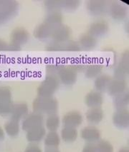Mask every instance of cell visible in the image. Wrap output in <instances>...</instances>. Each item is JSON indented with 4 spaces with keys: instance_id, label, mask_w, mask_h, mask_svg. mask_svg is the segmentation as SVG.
<instances>
[{
    "instance_id": "6da1fadb",
    "label": "cell",
    "mask_w": 129,
    "mask_h": 152,
    "mask_svg": "<svg viewBox=\"0 0 129 152\" xmlns=\"http://www.w3.org/2000/svg\"><path fill=\"white\" fill-rule=\"evenodd\" d=\"M57 101L52 96H40L34 102V109L40 113L52 115L57 111Z\"/></svg>"
},
{
    "instance_id": "7a4b0ae2",
    "label": "cell",
    "mask_w": 129,
    "mask_h": 152,
    "mask_svg": "<svg viewBox=\"0 0 129 152\" xmlns=\"http://www.w3.org/2000/svg\"><path fill=\"white\" fill-rule=\"evenodd\" d=\"M59 86L60 81L56 76L47 75L39 86L38 93L42 97L52 96Z\"/></svg>"
},
{
    "instance_id": "3957f363",
    "label": "cell",
    "mask_w": 129,
    "mask_h": 152,
    "mask_svg": "<svg viewBox=\"0 0 129 152\" xmlns=\"http://www.w3.org/2000/svg\"><path fill=\"white\" fill-rule=\"evenodd\" d=\"M108 2L103 0H91L86 4L88 13L93 17H102L108 12Z\"/></svg>"
},
{
    "instance_id": "277c9868",
    "label": "cell",
    "mask_w": 129,
    "mask_h": 152,
    "mask_svg": "<svg viewBox=\"0 0 129 152\" xmlns=\"http://www.w3.org/2000/svg\"><path fill=\"white\" fill-rule=\"evenodd\" d=\"M109 31V26L103 20H98L93 22L88 29V34L97 38H102L107 34Z\"/></svg>"
},
{
    "instance_id": "5b68a950",
    "label": "cell",
    "mask_w": 129,
    "mask_h": 152,
    "mask_svg": "<svg viewBox=\"0 0 129 152\" xmlns=\"http://www.w3.org/2000/svg\"><path fill=\"white\" fill-rule=\"evenodd\" d=\"M60 82L65 86H72L76 82L77 79V72L71 66L63 67L57 74Z\"/></svg>"
},
{
    "instance_id": "8992f818",
    "label": "cell",
    "mask_w": 129,
    "mask_h": 152,
    "mask_svg": "<svg viewBox=\"0 0 129 152\" xmlns=\"http://www.w3.org/2000/svg\"><path fill=\"white\" fill-rule=\"evenodd\" d=\"M108 12L111 18L116 22L123 21L127 16V10L124 5L118 2H113L108 7Z\"/></svg>"
},
{
    "instance_id": "52a82bcc",
    "label": "cell",
    "mask_w": 129,
    "mask_h": 152,
    "mask_svg": "<svg viewBox=\"0 0 129 152\" xmlns=\"http://www.w3.org/2000/svg\"><path fill=\"white\" fill-rule=\"evenodd\" d=\"M71 36L70 28L66 25H62L55 28L52 32V38L53 41L59 43H65L68 42Z\"/></svg>"
},
{
    "instance_id": "ba28073f",
    "label": "cell",
    "mask_w": 129,
    "mask_h": 152,
    "mask_svg": "<svg viewBox=\"0 0 129 152\" xmlns=\"http://www.w3.org/2000/svg\"><path fill=\"white\" fill-rule=\"evenodd\" d=\"M126 87L127 84L125 80L115 78L114 79H111L107 91L111 96H116L120 94L125 92Z\"/></svg>"
},
{
    "instance_id": "9c48e42d",
    "label": "cell",
    "mask_w": 129,
    "mask_h": 152,
    "mask_svg": "<svg viewBox=\"0 0 129 152\" xmlns=\"http://www.w3.org/2000/svg\"><path fill=\"white\" fill-rule=\"evenodd\" d=\"M128 75V56H123L120 62L116 65L114 69L115 78L123 79Z\"/></svg>"
},
{
    "instance_id": "30bf717a",
    "label": "cell",
    "mask_w": 129,
    "mask_h": 152,
    "mask_svg": "<svg viewBox=\"0 0 129 152\" xmlns=\"http://www.w3.org/2000/svg\"><path fill=\"white\" fill-rule=\"evenodd\" d=\"M82 115L77 111H70L64 116L63 122L65 127L75 128L78 126L82 123Z\"/></svg>"
},
{
    "instance_id": "8fae6325",
    "label": "cell",
    "mask_w": 129,
    "mask_h": 152,
    "mask_svg": "<svg viewBox=\"0 0 129 152\" xmlns=\"http://www.w3.org/2000/svg\"><path fill=\"white\" fill-rule=\"evenodd\" d=\"M16 5L10 1H1L0 2V23L4 22L15 14Z\"/></svg>"
},
{
    "instance_id": "7c38bea8",
    "label": "cell",
    "mask_w": 129,
    "mask_h": 152,
    "mask_svg": "<svg viewBox=\"0 0 129 152\" xmlns=\"http://www.w3.org/2000/svg\"><path fill=\"white\" fill-rule=\"evenodd\" d=\"M86 105L92 108H100L103 102V96L102 93L97 91H91L86 95Z\"/></svg>"
},
{
    "instance_id": "4fadbf2b",
    "label": "cell",
    "mask_w": 129,
    "mask_h": 152,
    "mask_svg": "<svg viewBox=\"0 0 129 152\" xmlns=\"http://www.w3.org/2000/svg\"><path fill=\"white\" fill-rule=\"evenodd\" d=\"M114 123L120 129H125L128 126V112L126 109H118L114 115Z\"/></svg>"
},
{
    "instance_id": "5bb4252c",
    "label": "cell",
    "mask_w": 129,
    "mask_h": 152,
    "mask_svg": "<svg viewBox=\"0 0 129 152\" xmlns=\"http://www.w3.org/2000/svg\"><path fill=\"white\" fill-rule=\"evenodd\" d=\"M53 29V28L51 27L48 24L44 22L42 24H40L35 29L34 31V35L37 39L42 40V41H44V40H47L50 38V37H52Z\"/></svg>"
},
{
    "instance_id": "9a60e30c",
    "label": "cell",
    "mask_w": 129,
    "mask_h": 152,
    "mask_svg": "<svg viewBox=\"0 0 129 152\" xmlns=\"http://www.w3.org/2000/svg\"><path fill=\"white\" fill-rule=\"evenodd\" d=\"M81 137L84 140L89 143L98 141L100 137V132L94 126H88L84 128L81 132Z\"/></svg>"
},
{
    "instance_id": "2e32d148",
    "label": "cell",
    "mask_w": 129,
    "mask_h": 152,
    "mask_svg": "<svg viewBox=\"0 0 129 152\" xmlns=\"http://www.w3.org/2000/svg\"><path fill=\"white\" fill-rule=\"evenodd\" d=\"M97 44H98L97 39L91 36L88 33L81 35L79 39V45L80 46L81 49L86 51L93 49L97 46Z\"/></svg>"
},
{
    "instance_id": "e0dca14e",
    "label": "cell",
    "mask_w": 129,
    "mask_h": 152,
    "mask_svg": "<svg viewBox=\"0 0 129 152\" xmlns=\"http://www.w3.org/2000/svg\"><path fill=\"white\" fill-rule=\"evenodd\" d=\"M63 17L60 12H49L45 17V23L53 29L63 24Z\"/></svg>"
},
{
    "instance_id": "ac0fdd59",
    "label": "cell",
    "mask_w": 129,
    "mask_h": 152,
    "mask_svg": "<svg viewBox=\"0 0 129 152\" xmlns=\"http://www.w3.org/2000/svg\"><path fill=\"white\" fill-rule=\"evenodd\" d=\"M111 81V78L105 74H101L96 77L94 82L95 89L98 92L102 93L107 91L109 84Z\"/></svg>"
},
{
    "instance_id": "d6986e66",
    "label": "cell",
    "mask_w": 129,
    "mask_h": 152,
    "mask_svg": "<svg viewBox=\"0 0 129 152\" xmlns=\"http://www.w3.org/2000/svg\"><path fill=\"white\" fill-rule=\"evenodd\" d=\"M86 118L90 123L96 124L102 121L103 118V111L100 108H92L86 114Z\"/></svg>"
},
{
    "instance_id": "ffe728a7",
    "label": "cell",
    "mask_w": 129,
    "mask_h": 152,
    "mask_svg": "<svg viewBox=\"0 0 129 152\" xmlns=\"http://www.w3.org/2000/svg\"><path fill=\"white\" fill-rule=\"evenodd\" d=\"M60 142V139L55 132H50L46 135L45 144L47 148H57Z\"/></svg>"
},
{
    "instance_id": "44dd1931",
    "label": "cell",
    "mask_w": 129,
    "mask_h": 152,
    "mask_svg": "<svg viewBox=\"0 0 129 152\" xmlns=\"http://www.w3.org/2000/svg\"><path fill=\"white\" fill-rule=\"evenodd\" d=\"M61 136L65 142H72L77 139V132L75 128L65 127L61 132Z\"/></svg>"
},
{
    "instance_id": "7402d4cb",
    "label": "cell",
    "mask_w": 129,
    "mask_h": 152,
    "mask_svg": "<svg viewBox=\"0 0 129 152\" xmlns=\"http://www.w3.org/2000/svg\"><path fill=\"white\" fill-rule=\"evenodd\" d=\"M85 69V76L88 79H93L96 78L100 74H101L102 66L100 64H91Z\"/></svg>"
},
{
    "instance_id": "603a6c76",
    "label": "cell",
    "mask_w": 129,
    "mask_h": 152,
    "mask_svg": "<svg viewBox=\"0 0 129 152\" xmlns=\"http://www.w3.org/2000/svg\"><path fill=\"white\" fill-rule=\"evenodd\" d=\"M114 104L118 109H124L128 104V93L125 91L114 96Z\"/></svg>"
},
{
    "instance_id": "cb8c5ba5",
    "label": "cell",
    "mask_w": 129,
    "mask_h": 152,
    "mask_svg": "<svg viewBox=\"0 0 129 152\" xmlns=\"http://www.w3.org/2000/svg\"><path fill=\"white\" fill-rule=\"evenodd\" d=\"M12 38L15 43L17 45L24 44L27 42L29 39V34L24 29H16L12 34Z\"/></svg>"
},
{
    "instance_id": "d4e9b609",
    "label": "cell",
    "mask_w": 129,
    "mask_h": 152,
    "mask_svg": "<svg viewBox=\"0 0 129 152\" xmlns=\"http://www.w3.org/2000/svg\"><path fill=\"white\" fill-rule=\"evenodd\" d=\"M80 4V2L77 0H63L60 1L61 10L66 12L75 11Z\"/></svg>"
},
{
    "instance_id": "484cf974",
    "label": "cell",
    "mask_w": 129,
    "mask_h": 152,
    "mask_svg": "<svg viewBox=\"0 0 129 152\" xmlns=\"http://www.w3.org/2000/svg\"><path fill=\"white\" fill-rule=\"evenodd\" d=\"M45 135V129L42 126H38L32 129L30 134L28 136V139L31 141H40Z\"/></svg>"
},
{
    "instance_id": "4316f807",
    "label": "cell",
    "mask_w": 129,
    "mask_h": 152,
    "mask_svg": "<svg viewBox=\"0 0 129 152\" xmlns=\"http://www.w3.org/2000/svg\"><path fill=\"white\" fill-rule=\"evenodd\" d=\"M43 122V117L40 114H33L30 117L28 118L27 121H26V127L27 128L35 129L36 127L41 126V124Z\"/></svg>"
},
{
    "instance_id": "83f0119b",
    "label": "cell",
    "mask_w": 129,
    "mask_h": 152,
    "mask_svg": "<svg viewBox=\"0 0 129 152\" xmlns=\"http://www.w3.org/2000/svg\"><path fill=\"white\" fill-rule=\"evenodd\" d=\"M60 125V119L55 114H52L46 121V126L50 132H55L58 129Z\"/></svg>"
},
{
    "instance_id": "f1b7e54d",
    "label": "cell",
    "mask_w": 129,
    "mask_h": 152,
    "mask_svg": "<svg viewBox=\"0 0 129 152\" xmlns=\"http://www.w3.org/2000/svg\"><path fill=\"white\" fill-rule=\"evenodd\" d=\"M46 10L49 12H60V1L59 0H49L45 2Z\"/></svg>"
},
{
    "instance_id": "f546056e",
    "label": "cell",
    "mask_w": 129,
    "mask_h": 152,
    "mask_svg": "<svg viewBox=\"0 0 129 152\" xmlns=\"http://www.w3.org/2000/svg\"><path fill=\"white\" fill-rule=\"evenodd\" d=\"M97 152H114V148L108 141H100L95 146Z\"/></svg>"
},
{
    "instance_id": "4dcf8cb0",
    "label": "cell",
    "mask_w": 129,
    "mask_h": 152,
    "mask_svg": "<svg viewBox=\"0 0 129 152\" xmlns=\"http://www.w3.org/2000/svg\"><path fill=\"white\" fill-rule=\"evenodd\" d=\"M64 44L52 41L46 46V50L47 52H64Z\"/></svg>"
},
{
    "instance_id": "1f68e13d",
    "label": "cell",
    "mask_w": 129,
    "mask_h": 152,
    "mask_svg": "<svg viewBox=\"0 0 129 152\" xmlns=\"http://www.w3.org/2000/svg\"><path fill=\"white\" fill-rule=\"evenodd\" d=\"M81 50L79 43L73 41H68L64 44V52H77Z\"/></svg>"
},
{
    "instance_id": "d6a6232c",
    "label": "cell",
    "mask_w": 129,
    "mask_h": 152,
    "mask_svg": "<svg viewBox=\"0 0 129 152\" xmlns=\"http://www.w3.org/2000/svg\"><path fill=\"white\" fill-rule=\"evenodd\" d=\"M63 67H64V66L60 64H50L46 67V71H47L48 75L56 76V74H58Z\"/></svg>"
},
{
    "instance_id": "836d02e7",
    "label": "cell",
    "mask_w": 129,
    "mask_h": 152,
    "mask_svg": "<svg viewBox=\"0 0 129 152\" xmlns=\"http://www.w3.org/2000/svg\"><path fill=\"white\" fill-rule=\"evenodd\" d=\"M83 152H97L96 147H95V145L92 144H87L86 146H85Z\"/></svg>"
},
{
    "instance_id": "e575fe53",
    "label": "cell",
    "mask_w": 129,
    "mask_h": 152,
    "mask_svg": "<svg viewBox=\"0 0 129 152\" xmlns=\"http://www.w3.org/2000/svg\"><path fill=\"white\" fill-rule=\"evenodd\" d=\"M27 152H41V150H40V148L38 146H32L31 147H29Z\"/></svg>"
},
{
    "instance_id": "d590c367",
    "label": "cell",
    "mask_w": 129,
    "mask_h": 152,
    "mask_svg": "<svg viewBox=\"0 0 129 152\" xmlns=\"http://www.w3.org/2000/svg\"><path fill=\"white\" fill-rule=\"evenodd\" d=\"M45 152H60L59 150H57L56 148H47Z\"/></svg>"
},
{
    "instance_id": "8d00e7d4",
    "label": "cell",
    "mask_w": 129,
    "mask_h": 152,
    "mask_svg": "<svg viewBox=\"0 0 129 152\" xmlns=\"http://www.w3.org/2000/svg\"><path fill=\"white\" fill-rule=\"evenodd\" d=\"M4 47H5V44L3 42L0 41V50H2V49H4Z\"/></svg>"
},
{
    "instance_id": "74e56055",
    "label": "cell",
    "mask_w": 129,
    "mask_h": 152,
    "mask_svg": "<svg viewBox=\"0 0 129 152\" xmlns=\"http://www.w3.org/2000/svg\"><path fill=\"white\" fill-rule=\"evenodd\" d=\"M119 152H128V149L127 148H122L121 150H120Z\"/></svg>"
}]
</instances>
